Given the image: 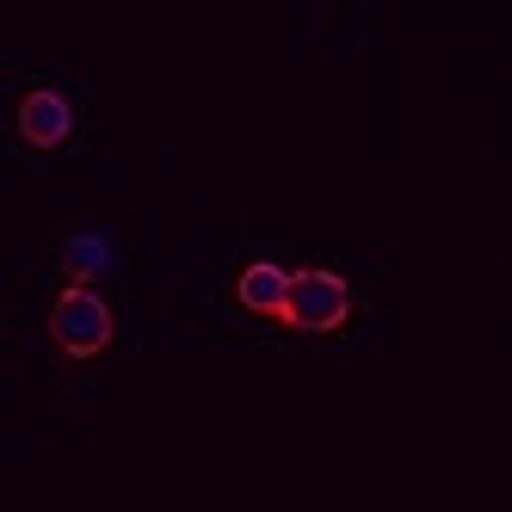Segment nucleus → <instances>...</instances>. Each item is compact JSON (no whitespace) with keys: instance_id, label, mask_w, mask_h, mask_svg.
Segmentation results:
<instances>
[{"instance_id":"7ed1b4c3","label":"nucleus","mask_w":512,"mask_h":512,"mask_svg":"<svg viewBox=\"0 0 512 512\" xmlns=\"http://www.w3.org/2000/svg\"><path fill=\"white\" fill-rule=\"evenodd\" d=\"M68 130H75V105L56 87H31L19 99V136L31 149H56V142H68Z\"/></svg>"},{"instance_id":"f03ea898","label":"nucleus","mask_w":512,"mask_h":512,"mask_svg":"<svg viewBox=\"0 0 512 512\" xmlns=\"http://www.w3.org/2000/svg\"><path fill=\"white\" fill-rule=\"evenodd\" d=\"M352 315V290L340 272H297L290 278V303L284 321L303 327V334H334V327Z\"/></svg>"},{"instance_id":"f257e3e1","label":"nucleus","mask_w":512,"mask_h":512,"mask_svg":"<svg viewBox=\"0 0 512 512\" xmlns=\"http://www.w3.org/2000/svg\"><path fill=\"white\" fill-rule=\"evenodd\" d=\"M112 303L99 297V290H87V284H68L62 297H56V309H50V340L68 352V358H99L105 346H112Z\"/></svg>"},{"instance_id":"20e7f679","label":"nucleus","mask_w":512,"mask_h":512,"mask_svg":"<svg viewBox=\"0 0 512 512\" xmlns=\"http://www.w3.org/2000/svg\"><path fill=\"white\" fill-rule=\"evenodd\" d=\"M235 297H241V309H253V315L284 321V303H290V272H284V266H272V260H253V266L235 278Z\"/></svg>"},{"instance_id":"39448f33","label":"nucleus","mask_w":512,"mask_h":512,"mask_svg":"<svg viewBox=\"0 0 512 512\" xmlns=\"http://www.w3.org/2000/svg\"><path fill=\"white\" fill-rule=\"evenodd\" d=\"M62 266L75 272V278L99 272V266H105V241H93V235H81V241H68V253H62Z\"/></svg>"}]
</instances>
